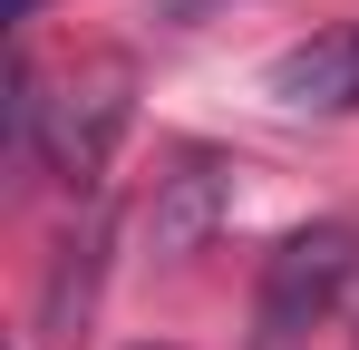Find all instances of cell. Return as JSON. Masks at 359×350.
I'll use <instances>...</instances> for the list:
<instances>
[{
    "label": "cell",
    "instance_id": "obj_1",
    "mask_svg": "<svg viewBox=\"0 0 359 350\" xmlns=\"http://www.w3.org/2000/svg\"><path fill=\"white\" fill-rule=\"evenodd\" d=\"M359 273V233L350 224H301L272 243V263H262V292H252V341L262 350H292L301 331H320L330 311H340V292Z\"/></svg>",
    "mask_w": 359,
    "mask_h": 350
},
{
    "label": "cell",
    "instance_id": "obj_6",
    "mask_svg": "<svg viewBox=\"0 0 359 350\" xmlns=\"http://www.w3.org/2000/svg\"><path fill=\"white\" fill-rule=\"evenodd\" d=\"M165 10H175V20H194V10H204V0H165Z\"/></svg>",
    "mask_w": 359,
    "mask_h": 350
},
{
    "label": "cell",
    "instance_id": "obj_4",
    "mask_svg": "<svg viewBox=\"0 0 359 350\" xmlns=\"http://www.w3.org/2000/svg\"><path fill=\"white\" fill-rule=\"evenodd\" d=\"M224 214H233V166H224V156H184L175 175H156L146 243H156L165 263H184V253H204V243H214Z\"/></svg>",
    "mask_w": 359,
    "mask_h": 350
},
{
    "label": "cell",
    "instance_id": "obj_5",
    "mask_svg": "<svg viewBox=\"0 0 359 350\" xmlns=\"http://www.w3.org/2000/svg\"><path fill=\"white\" fill-rule=\"evenodd\" d=\"M97 253H107V214H88V224L59 243V263H49V292H39V331L68 341L78 321H88V302H97Z\"/></svg>",
    "mask_w": 359,
    "mask_h": 350
},
{
    "label": "cell",
    "instance_id": "obj_7",
    "mask_svg": "<svg viewBox=\"0 0 359 350\" xmlns=\"http://www.w3.org/2000/svg\"><path fill=\"white\" fill-rule=\"evenodd\" d=\"M29 10H39V0H10V20H29Z\"/></svg>",
    "mask_w": 359,
    "mask_h": 350
},
{
    "label": "cell",
    "instance_id": "obj_3",
    "mask_svg": "<svg viewBox=\"0 0 359 350\" xmlns=\"http://www.w3.org/2000/svg\"><path fill=\"white\" fill-rule=\"evenodd\" d=\"M262 98L292 117H359V20H330L262 68Z\"/></svg>",
    "mask_w": 359,
    "mask_h": 350
},
{
    "label": "cell",
    "instance_id": "obj_2",
    "mask_svg": "<svg viewBox=\"0 0 359 350\" xmlns=\"http://www.w3.org/2000/svg\"><path fill=\"white\" fill-rule=\"evenodd\" d=\"M117 127H126V68H117V58H107V68H88L68 98L39 108V156H49V175H59L68 195H97Z\"/></svg>",
    "mask_w": 359,
    "mask_h": 350
}]
</instances>
